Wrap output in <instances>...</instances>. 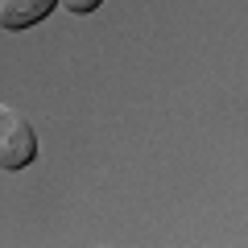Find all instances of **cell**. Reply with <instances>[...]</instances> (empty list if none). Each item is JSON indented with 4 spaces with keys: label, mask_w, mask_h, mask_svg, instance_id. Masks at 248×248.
I'll list each match as a JSON object with an SVG mask.
<instances>
[{
    "label": "cell",
    "mask_w": 248,
    "mask_h": 248,
    "mask_svg": "<svg viewBox=\"0 0 248 248\" xmlns=\"http://www.w3.org/2000/svg\"><path fill=\"white\" fill-rule=\"evenodd\" d=\"M54 9H58V0H0V29H9V33L33 29Z\"/></svg>",
    "instance_id": "2"
},
{
    "label": "cell",
    "mask_w": 248,
    "mask_h": 248,
    "mask_svg": "<svg viewBox=\"0 0 248 248\" xmlns=\"http://www.w3.org/2000/svg\"><path fill=\"white\" fill-rule=\"evenodd\" d=\"M58 4H62L66 13H75V17H87V13H95L104 0H58Z\"/></svg>",
    "instance_id": "3"
},
{
    "label": "cell",
    "mask_w": 248,
    "mask_h": 248,
    "mask_svg": "<svg viewBox=\"0 0 248 248\" xmlns=\"http://www.w3.org/2000/svg\"><path fill=\"white\" fill-rule=\"evenodd\" d=\"M33 157H37L33 124H29L17 108L0 104V170H4V174H21L25 166H33Z\"/></svg>",
    "instance_id": "1"
}]
</instances>
